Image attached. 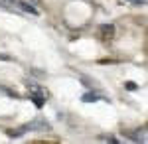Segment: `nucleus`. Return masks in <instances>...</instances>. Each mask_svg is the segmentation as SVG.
<instances>
[{"label":"nucleus","mask_w":148,"mask_h":144,"mask_svg":"<svg viewBox=\"0 0 148 144\" xmlns=\"http://www.w3.org/2000/svg\"><path fill=\"white\" fill-rule=\"evenodd\" d=\"M113 36H114V26L113 24H103L101 28H99V38L101 40H113Z\"/></svg>","instance_id":"f257e3e1"},{"label":"nucleus","mask_w":148,"mask_h":144,"mask_svg":"<svg viewBox=\"0 0 148 144\" xmlns=\"http://www.w3.org/2000/svg\"><path fill=\"white\" fill-rule=\"evenodd\" d=\"M83 101L85 103H95V101H109V99H105V97L97 95V93H85L83 95Z\"/></svg>","instance_id":"f03ea898"},{"label":"nucleus","mask_w":148,"mask_h":144,"mask_svg":"<svg viewBox=\"0 0 148 144\" xmlns=\"http://www.w3.org/2000/svg\"><path fill=\"white\" fill-rule=\"evenodd\" d=\"M18 6H20L24 12H30V14H34V16H38V14H40L34 6H32V4H28V2H18Z\"/></svg>","instance_id":"7ed1b4c3"},{"label":"nucleus","mask_w":148,"mask_h":144,"mask_svg":"<svg viewBox=\"0 0 148 144\" xmlns=\"http://www.w3.org/2000/svg\"><path fill=\"white\" fill-rule=\"evenodd\" d=\"M32 101H34V105L38 109L44 107V95H42V93H34V95H32Z\"/></svg>","instance_id":"20e7f679"},{"label":"nucleus","mask_w":148,"mask_h":144,"mask_svg":"<svg viewBox=\"0 0 148 144\" xmlns=\"http://www.w3.org/2000/svg\"><path fill=\"white\" fill-rule=\"evenodd\" d=\"M81 81H83V83H85V85H87V87H95V85H97V83H95V81H93V79L85 77V75H81Z\"/></svg>","instance_id":"39448f33"},{"label":"nucleus","mask_w":148,"mask_h":144,"mask_svg":"<svg viewBox=\"0 0 148 144\" xmlns=\"http://www.w3.org/2000/svg\"><path fill=\"white\" fill-rule=\"evenodd\" d=\"M125 89H128V91H136L138 85L134 83V81H126V83H125Z\"/></svg>","instance_id":"423d86ee"},{"label":"nucleus","mask_w":148,"mask_h":144,"mask_svg":"<svg viewBox=\"0 0 148 144\" xmlns=\"http://www.w3.org/2000/svg\"><path fill=\"white\" fill-rule=\"evenodd\" d=\"M128 2H132V4H138V6H140V4H144L146 0H128Z\"/></svg>","instance_id":"0eeeda50"},{"label":"nucleus","mask_w":148,"mask_h":144,"mask_svg":"<svg viewBox=\"0 0 148 144\" xmlns=\"http://www.w3.org/2000/svg\"><path fill=\"white\" fill-rule=\"evenodd\" d=\"M0 59H4V61H8V59H12L10 56H6V53H0Z\"/></svg>","instance_id":"6e6552de"}]
</instances>
